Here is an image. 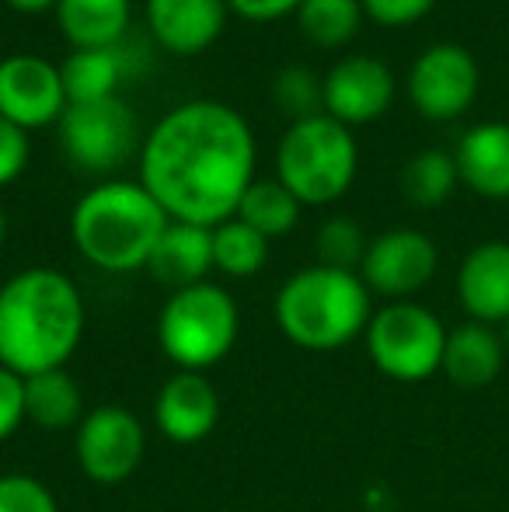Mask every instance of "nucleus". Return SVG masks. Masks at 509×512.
I'll return each instance as SVG.
<instances>
[{"instance_id":"obj_17","label":"nucleus","mask_w":509,"mask_h":512,"mask_svg":"<svg viewBox=\"0 0 509 512\" xmlns=\"http://www.w3.org/2000/svg\"><path fill=\"white\" fill-rule=\"evenodd\" d=\"M213 269V230L171 220L147 258V276L171 293L206 283Z\"/></svg>"},{"instance_id":"obj_15","label":"nucleus","mask_w":509,"mask_h":512,"mask_svg":"<svg viewBox=\"0 0 509 512\" xmlns=\"http://www.w3.org/2000/svg\"><path fill=\"white\" fill-rule=\"evenodd\" d=\"M227 11V0H147V25L161 49L196 56L220 39Z\"/></svg>"},{"instance_id":"obj_25","label":"nucleus","mask_w":509,"mask_h":512,"mask_svg":"<svg viewBox=\"0 0 509 512\" xmlns=\"http://www.w3.org/2000/svg\"><path fill=\"white\" fill-rule=\"evenodd\" d=\"M269 262V237H262L245 220L231 216L213 227V269L231 279H252Z\"/></svg>"},{"instance_id":"obj_32","label":"nucleus","mask_w":509,"mask_h":512,"mask_svg":"<svg viewBox=\"0 0 509 512\" xmlns=\"http://www.w3.org/2000/svg\"><path fill=\"white\" fill-rule=\"evenodd\" d=\"M25 425V380L0 366V443Z\"/></svg>"},{"instance_id":"obj_23","label":"nucleus","mask_w":509,"mask_h":512,"mask_svg":"<svg viewBox=\"0 0 509 512\" xmlns=\"http://www.w3.org/2000/svg\"><path fill=\"white\" fill-rule=\"evenodd\" d=\"M300 199L286 189L279 178H255L248 185V192L241 196L238 220H245L248 227H255L262 237H286L300 220Z\"/></svg>"},{"instance_id":"obj_35","label":"nucleus","mask_w":509,"mask_h":512,"mask_svg":"<svg viewBox=\"0 0 509 512\" xmlns=\"http://www.w3.org/2000/svg\"><path fill=\"white\" fill-rule=\"evenodd\" d=\"M7 241V216H4V206H0V248H4Z\"/></svg>"},{"instance_id":"obj_8","label":"nucleus","mask_w":509,"mask_h":512,"mask_svg":"<svg viewBox=\"0 0 509 512\" xmlns=\"http://www.w3.org/2000/svg\"><path fill=\"white\" fill-rule=\"evenodd\" d=\"M60 147L70 168L109 175L136 154V115L123 98L67 105L60 115Z\"/></svg>"},{"instance_id":"obj_13","label":"nucleus","mask_w":509,"mask_h":512,"mask_svg":"<svg viewBox=\"0 0 509 512\" xmlns=\"http://www.w3.org/2000/svg\"><path fill=\"white\" fill-rule=\"evenodd\" d=\"M321 81H325V115L342 126L381 119L394 102V74L377 56H342Z\"/></svg>"},{"instance_id":"obj_26","label":"nucleus","mask_w":509,"mask_h":512,"mask_svg":"<svg viewBox=\"0 0 509 512\" xmlns=\"http://www.w3.org/2000/svg\"><path fill=\"white\" fill-rule=\"evenodd\" d=\"M363 14L360 0H304L297 7V25L314 46L339 49L360 32Z\"/></svg>"},{"instance_id":"obj_21","label":"nucleus","mask_w":509,"mask_h":512,"mask_svg":"<svg viewBox=\"0 0 509 512\" xmlns=\"http://www.w3.org/2000/svg\"><path fill=\"white\" fill-rule=\"evenodd\" d=\"M84 415V391L67 366L25 377V422H32L35 429L67 432L77 429Z\"/></svg>"},{"instance_id":"obj_9","label":"nucleus","mask_w":509,"mask_h":512,"mask_svg":"<svg viewBox=\"0 0 509 512\" xmlns=\"http://www.w3.org/2000/svg\"><path fill=\"white\" fill-rule=\"evenodd\" d=\"M74 453L84 478L102 488L133 478L147 453V429L123 405H98L74 429Z\"/></svg>"},{"instance_id":"obj_28","label":"nucleus","mask_w":509,"mask_h":512,"mask_svg":"<svg viewBox=\"0 0 509 512\" xmlns=\"http://www.w3.org/2000/svg\"><path fill=\"white\" fill-rule=\"evenodd\" d=\"M367 234L356 220L349 216H332L321 223L318 237H314V251H318V265L342 272H360L363 258H367Z\"/></svg>"},{"instance_id":"obj_22","label":"nucleus","mask_w":509,"mask_h":512,"mask_svg":"<svg viewBox=\"0 0 509 512\" xmlns=\"http://www.w3.org/2000/svg\"><path fill=\"white\" fill-rule=\"evenodd\" d=\"M60 74H63V91H67V105H88V102H105V98H119V88H123L129 70L119 46H112V49H74L60 63Z\"/></svg>"},{"instance_id":"obj_16","label":"nucleus","mask_w":509,"mask_h":512,"mask_svg":"<svg viewBox=\"0 0 509 512\" xmlns=\"http://www.w3.org/2000/svg\"><path fill=\"white\" fill-rule=\"evenodd\" d=\"M457 300L471 321L499 324L509 317V244L485 241L464 255L457 269Z\"/></svg>"},{"instance_id":"obj_5","label":"nucleus","mask_w":509,"mask_h":512,"mask_svg":"<svg viewBox=\"0 0 509 512\" xmlns=\"http://www.w3.org/2000/svg\"><path fill=\"white\" fill-rule=\"evenodd\" d=\"M360 168V147L349 126L332 115L290 122L276 150V178L300 206H328L349 192Z\"/></svg>"},{"instance_id":"obj_2","label":"nucleus","mask_w":509,"mask_h":512,"mask_svg":"<svg viewBox=\"0 0 509 512\" xmlns=\"http://www.w3.org/2000/svg\"><path fill=\"white\" fill-rule=\"evenodd\" d=\"M84 338V300L60 269L32 265L0 286V366L21 380L63 370Z\"/></svg>"},{"instance_id":"obj_6","label":"nucleus","mask_w":509,"mask_h":512,"mask_svg":"<svg viewBox=\"0 0 509 512\" xmlns=\"http://www.w3.org/2000/svg\"><path fill=\"white\" fill-rule=\"evenodd\" d=\"M241 331L234 297L217 283H196L164 300L157 314V345L178 370L206 373L231 356Z\"/></svg>"},{"instance_id":"obj_12","label":"nucleus","mask_w":509,"mask_h":512,"mask_svg":"<svg viewBox=\"0 0 509 512\" xmlns=\"http://www.w3.org/2000/svg\"><path fill=\"white\" fill-rule=\"evenodd\" d=\"M67 112L63 74L53 60L14 53L0 60V119L18 129H42Z\"/></svg>"},{"instance_id":"obj_14","label":"nucleus","mask_w":509,"mask_h":512,"mask_svg":"<svg viewBox=\"0 0 509 512\" xmlns=\"http://www.w3.org/2000/svg\"><path fill=\"white\" fill-rule=\"evenodd\" d=\"M220 422V394L206 373L178 370L154 398V425L178 446L203 443Z\"/></svg>"},{"instance_id":"obj_29","label":"nucleus","mask_w":509,"mask_h":512,"mask_svg":"<svg viewBox=\"0 0 509 512\" xmlns=\"http://www.w3.org/2000/svg\"><path fill=\"white\" fill-rule=\"evenodd\" d=\"M0 512H60V502L32 474H0Z\"/></svg>"},{"instance_id":"obj_27","label":"nucleus","mask_w":509,"mask_h":512,"mask_svg":"<svg viewBox=\"0 0 509 512\" xmlns=\"http://www.w3.org/2000/svg\"><path fill=\"white\" fill-rule=\"evenodd\" d=\"M272 98H276L279 112H286L293 122L325 115V81L304 63H290L279 70L272 81Z\"/></svg>"},{"instance_id":"obj_36","label":"nucleus","mask_w":509,"mask_h":512,"mask_svg":"<svg viewBox=\"0 0 509 512\" xmlns=\"http://www.w3.org/2000/svg\"><path fill=\"white\" fill-rule=\"evenodd\" d=\"M499 335H503V345H506V356H509V317L499 324Z\"/></svg>"},{"instance_id":"obj_1","label":"nucleus","mask_w":509,"mask_h":512,"mask_svg":"<svg viewBox=\"0 0 509 512\" xmlns=\"http://www.w3.org/2000/svg\"><path fill=\"white\" fill-rule=\"evenodd\" d=\"M255 182V133L238 108L196 98L171 108L140 143V185L168 220L220 227Z\"/></svg>"},{"instance_id":"obj_10","label":"nucleus","mask_w":509,"mask_h":512,"mask_svg":"<svg viewBox=\"0 0 509 512\" xmlns=\"http://www.w3.org/2000/svg\"><path fill=\"white\" fill-rule=\"evenodd\" d=\"M478 88H482L478 60L457 42H436L422 49L408 70V102L422 119L433 122H450L468 112Z\"/></svg>"},{"instance_id":"obj_3","label":"nucleus","mask_w":509,"mask_h":512,"mask_svg":"<svg viewBox=\"0 0 509 512\" xmlns=\"http://www.w3.org/2000/svg\"><path fill=\"white\" fill-rule=\"evenodd\" d=\"M168 223V213L140 182L109 178L77 199L70 213V241L95 269L136 272L147 269L150 251Z\"/></svg>"},{"instance_id":"obj_18","label":"nucleus","mask_w":509,"mask_h":512,"mask_svg":"<svg viewBox=\"0 0 509 512\" xmlns=\"http://www.w3.org/2000/svg\"><path fill=\"white\" fill-rule=\"evenodd\" d=\"M457 175L475 196L509 199V122H478L454 150Z\"/></svg>"},{"instance_id":"obj_11","label":"nucleus","mask_w":509,"mask_h":512,"mask_svg":"<svg viewBox=\"0 0 509 512\" xmlns=\"http://www.w3.org/2000/svg\"><path fill=\"white\" fill-rule=\"evenodd\" d=\"M436 265H440V251L422 230L394 227L370 241L360 279L370 293L394 304V300H412L419 290H426L429 279L436 276Z\"/></svg>"},{"instance_id":"obj_24","label":"nucleus","mask_w":509,"mask_h":512,"mask_svg":"<svg viewBox=\"0 0 509 512\" xmlns=\"http://www.w3.org/2000/svg\"><path fill=\"white\" fill-rule=\"evenodd\" d=\"M457 182H461V175H457L454 154L436 150V147L419 150V154L405 164V171H401V192H405L408 203L419 209L443 206L454 196Z\"/></svg>"},{"instance_id":"obj_19","label":"nucleus","mask_w":509,"mask_h":512,"mask_svg":"<svg viewBox=\"0 0 509 512\" xmlns=\"http://www.w3.org/2000/svg\"><path fill=\"white\" fill-rule=\"evenodd\" d=\"M506 345L499 328L482 321H464L447 331V349H443V377L457 387H489L506 366Z\"/></svg>"},{"instance_id":"obj_31","label":"nucleus","mask_w":509,"mask_h":512,"mask_svg":"<svg viewBox=\"0 0 509 512\" xmlns=\"http://www.w3.org/2000/svg\"><path fill=\"white\" fill-rule=\"evenodd\" d=\"M28 154H32V143H28L25 129L0 119V189L11 185L28 168Z\"/></svg>"},{"instance_id":"obj_4","label":"nucleus","mask_w":509,"mask_h":512,"mask_svg":"<svg viewBox=\"0 0 509 512\" xmlns=\"http://www.w3.org/2000/svg\"><path fill=\"white\" fill-rule=\"evenodd\" d=\"M374 293L360 272L307 265L293 272L276 293V324L290 345L304 352H335L367 331L374 317Z\"/></svg>"},{"instance_id":"obj_34","label":"nucleus","mask_w":509,"mask_h":512,"mask_svg":"<svg viewBox=\"0 0 509 512\" xmlns=\"http://www.w3.org/2000/svg\"><path fill=\"white\" fill-rule=\"evenodd\" d=\"M7 7H14V11L21 14H39V11H49V7H56L60 0H4Z\"/></svg>"},{"instance_id":"obj_30","label":"nucleus","mask_w":509,"mask_h":512,"mask_svg":"<svg viewBox=\"0 0 509 512\" xmlns=\"http://www.w3.org/2000/svg\"><path fill=\"white\" fill-rule=\"evenodd\" d=\"M363 14L370 21L384 28H405L415 25L419 18H426L429 11L436 7V0H360Z\"/></svg>"},{"instance_id":"obj_20","label":"nucleus","mask_w":509,"mask_h":512,"mask_svg":"<svg viewBox=\"0 0 509 512\" xmlns=\"http://www.w3.org/2000/svg\"><path fill=\"white\" fill-rule=\"evenodd\" d=\"M53 11L74 49H112L129 35L133 0H60Z\"/></svg>"},{"instance_id":"obj_33","label":"nucleus","mask_w":509,"mask_h":512,"mask_svg":"<svg viewBox=\"0 0 509 512\" xmlns=\"http://www.w3.org/2000/svg\"><path fill=\"white\" fill-rule=\"evenodd\" d=\"M304 4V0H227V7H231L234 14H241V18L248 21H276L283 18V14H297V7Z\"/></svg>"},{"instance_id":"obj_7","label":"nucleus","mask_w":509,"mask_h":512,"mask_svg":"<svg viewBox=\"0 0 509 512\" xmlns=\"http://www.w3.org/2000/svg\"><path fill=\"white\" fill-rule=\"evenodd\" d=\"M370 363L398 384H422L443 370L447 328L429 307L415 300H394L374 310L367 331Z\"/></svg>"}]
</instances>
